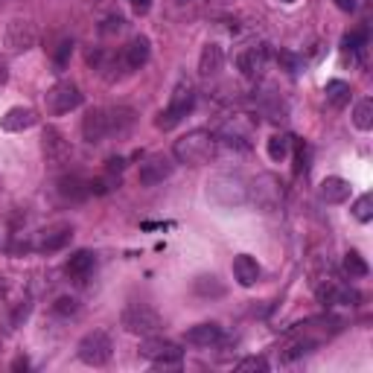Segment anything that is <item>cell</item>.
<instances>
[{
    "instance_id": "obj_1",
    "label": "cell",
    "mask_w": 373,
    "mask_h": 373,
    "mask_svg": "<svg viewBox=\"0 0 373 373\" xmlns=\"http://www.w3.org/2000/svg\"><path fill=\"white\" fill-rule=\"evenodd\" d=\"M248 186H251V178L242 175L239 169L216 172L207 181V195L219 207H242V204H248Z\"/></svg>"
},
{
    "instance_id": "obj_2",
    "label": "cell",
    "mask_w": 373,
    "mask_h": 373,
    "mask_svg": "<svg viewBox=\"0 0 373 373\" xmlns=\"http://www.w3.org/2000/svg\"><path fill=\"white\" fill-rule=\"evenodd\" d=\"M216 134L207 131V129H195V131H186L181 140H175V160L186 167H202L207 160H213L216 155Z\"/></svg>"
},
{
    "instance_id": "obj_3",
    "label": "cell",
    "mask_w": 373,
    "mask_h": 373,
    "mask_svg": "<svg viewBox=\"0 0 373 373\" xmlns=\"http://www.w3.org/2000/svg\"><path fill=\"white\" fill-rule=\"evenodd\" d=\"M195 108V91L190 88L186 82H181L175 91H172V96H169V105L160 111L158 114V120H155V126L160 129V131H172L178 126V122L190 114V111Z\"/></svg>"
},
{
    "instance_id": "obj_4",
    "label": "cell",
    "mask_w": 373,
    "mask_h": 373,
    "mask_svg": "<svg viewBox=\"0 0 373 373\" xmlns=\"http://www.w3.org/2000/svg\"><path fill=\"white\" fill-rule=\"evenodd\" d=\"M111 353H114V341L105 330H91L82 335V341L76 344V356L79 362L91 365V367H103L111 362Z\"/></svg>"
},
{
    "instance_id": "obj_5",
    "label": "cell",
    "mask_w": 373,
    "mask_h": 373,
    "mask_svg": "<svg viewBox=\"0 0 373 373\" xmlns=\"http://www.w3.org/2000/svg\"><path fill=\"white\" fill-rule=\"evenodd\" d=\"M120 324L126 332L131 335H155L160 327H164V321H160L158 315V309H152L149 303H129L126 309H122V315H120Z\"/></svg>"
},
{
    "instance_id": "obj_6",
    "label": "cell",
    "mask_w": 373,
    "mask_h": 373,
    "mask_svg": "<svg viewBox=\"0 0 373 373\" xmlns=\"http://www.w3.org/2000/svg\"><path fill=\"white\" fill-rule=\"evenodd\" d=\"M140 356L149 359V362L158 365V367H175V365L184 362V350L175 341L152 339V335H146V339L140 341Z\"/></svg>"
},
{
    "instance_id": "obj_7",
    "label": "cell",
    "mask_w": 373,
    "mask_h": 373,
    "mask_svg": "<svg viewBox=\"0 0 373 373\" xmlns=\"http://www.w3.org/2000/svg\"><path fill=\"white\" fill-rule=\"evenodd\" d=\"M3 41L12 53H27V50H32L35 41H39V30H35V23L27 21V18H12L6 23Z\"/></svg>"
},
{
    "instance_id": "obj_8",
    "label": "cell",
    "mask_w": 373,
    "mask_h": 373,
    "mask_svg": "<svg viewBox=\"0 0 373 373\" xmlns=\"http://www.w3.org/2000/svg\"><path fill=\"white\" fill-rule=\"evenodd\" d=\"M82 105V94L73 82H58L53 88L47 91V111L50 114H70V111H76Z\"/></svg>"
},
{
    "instance_id": "obj_9",
    "label": "cell",
    "mask_w": 373,
    "mask_h": 373,
    "mask_svg": "<svg viewBox=\"0 0 373 373\" xmlns=\"http://www.w3.org/2000/svg\"><path fill=\"white\" fill-rule=\"evenodd\" d=\"M236 67H239V73H242L245 79L257 82L266 73V67H268V44H251V47H245L242 53L236 56Z\"/></svg>"
},
{
    "instance_id": "obj_10",
    "label": "cell",
    "mask_w": 373,
    "mask_h": 373,
    "mask_svg": "<svg viewBox=\"0 0 373 373\" xmlns=\"http://www.w3.org/2000/svg\"><path fill=\"white\" fill-rule=\"evenodd\" d=\"M248 202H254L263 210H275L280 204V186L271 175H259L251 178V186H248Z\"/></svg>"
},
{
    "instance_id": "obj_11",
    "label": "cell",
    "mask_w": 373,
    "mask_h": 373,
    "mask_svg": "<svg viewBox=\"0 0 373 373\" xmlns=\"http://www.w3.org/2000/svg\"><path fill=\"white\" fill-rule=\"evenodd\" d=\"M44 143V158H47V164L50 167H61V164H67L70 160V143L65 140V134H61L58 129H47L44 131V138H41Z\"/></svg>"
},
{
    "instance_id": "obj_12",
    "label": "cell",
    "mask_w": 373,
    "mask_h": 373,
    "mask_svg": "<svg viewBox=\"0 0 373 373\" xmlns=\"http://www.w3.org/2000/svg\"><path fill=\"white\" fill-rule=\"evenodd\" d=\"M82 138L88 143H105V138H111L108 131V111L105 108H91L82 120Z\"/></svg>"
},
{
    "instance_id": "obj_13",
    "label": "cell",
    "mask_w": 373,
    "mask_h": 373,
    "mask_svg": "<svg viewBox=\"0 0 373 373\" xmlns=\"http://www.w3.org/2000/svg\"><path fill=\"white\" fill-rule=\"evenodd\" d=\"M172 169H175V164H172L169 158H149L146 164H140V184L143 186H158V184H164L169 175H172Z\"/></svg>"
},
{
    "instance_id": "obj_14",
    "label": "cell",
    "mask_w": 373,
    "mask_h": 373,
    "mask_svg": "<svg viewBox=\"0 0 373 373\" xmlns=\"http://www.w3.org/2000/svg\"><path fill=\"white\" fill-rule=\"evenodd\" d=\"M35 122H39V114H35L32 108L15 105V108H9L6 114H3V120H0V129L15 134V131H27V129H32Z\"/></svg>"
},
{
    "instance_id": "obj_15",
    "label": "cell",
    "mask_w": 373,
    "mask_h": 373,
    "mask_svg": "<svg viewBox=\"0 0 373 373\" xmlns=\"http://www.w3.org/2000/svg\"><path fill=\"white\" fill-rule=\"evenodd\" d=\"M318 195H321V202H327V204H344L347 198H350V181H344L339 175H330V178L321 181Z\"/></svg>"
},
{
    "instance_id": "obj_16",
    "label": "cell",
    "mask_w": 373,
    "mask_h": 373,
    "mask_svg": "<svg viewBox=\"0 0 373 373\" xmlns=\"http://www.w3.org/2000/svg\"><path fill=\"white\" fill-rule=\"evenodd\" d=\"M222 65H225V50H222L219 44H204L202 56H198V76L202 79L216 76V73L222 70Z\"/></svg>"
},
{
    "instance_id": "obj_17",
    "label": "cell",
    "mask_w": 373,
    "mask_h": 373,
    "mask_svg": "<svg viewBox=\"0 0 373 373\" xmlns=\"http://www.w3.org/2000/svg\"><path fill=\"white\" fill-rule=\"evenodd\" d=\"M149 56H152V47H149V39L146 35H138V39H131L129 47H126V53H122V61H126V67L129 70H140Z\"/></svg>"
},
{
    "instance_id": "obj_18",
    "label": "cell",
    "mask_w": 373,
    "mask_h": 373,
    "mask_svg": "<svg viewBox=\"0 0 373 373\" xmlns=\"http://www.w3.org/2000/svg\"><path fill=\"white\" fill-rule=\"evenodd\" d=\"M222 341V327L219 324H195L186 330V344H193V347H213Z\"/></svg>"
},
{
    "instance_id": "obj_19",
    "label": "cell",
    "mask_w": 373,
    "mask_h": 373,
    "mask_svg": "<svg viewBox=\"0 0 373 373\" xmlns=\"http://www.w3.org/2000/svg\"><path fill=\"white\" fill-rule=\"evenodd\" d=\"M233 277H236V283L248 289V286H254L259 280V263L251 254H239L233 259Z\"/></svg>"
},
{
    "instance_id": "obj_20",
    "label": "cell",
    "mask_w": 373,
    "mask_h": 373,
    "mask_svg": "<svg viewBox=\"0 0 373 373\" xmlns=\"http://www.w3.org/2000/svg\"><path fill=\"white\" fill-rule=\"evenodd\" d=\"M108 111V131L111 138H122L131 126H134V111L126 105H117V108H105Z\"/></svg>"
},
{
    "instance_id": "obj_21",
    "label": "cell",
    "mask_w": 373,
    "mask_h": 373,
    "mask_svg": "<svg viewBox=\"0 0 373 373\" xmlns=\"http://www.w3.org/2000/svg\"><path fill=\"white\" fill-rule=\"evenodd\" d=\"M94 266H96V257L91 251H76L67 259V275L76 283H85V277L94 271Z\"/></svg>"
},
{
    "instance_id": "obj_22",
    "label": "cell",
    "mask_w": 373,
    "mask_h": 373,
    "mask_svg": "<svg viewBox=\"0 0 373 373\" xmlns=\"http://www.w3.org/2000/svg\"><path fill=\"white\" fill-rule=\"evenodd\" d=\"M318 297H321V301H324L327 306H335V303L353 306V303H359V292L347 289V286H335V283H330L327 289H318Z\"/></svg>"
},
{
    "instance_id": "obj_23",
    "label": "cell",
    "mask_w": 373,
    "mask_h": 373,
    "mask_svg": "<svg viewBox=\"0 0 373 373\" xmlns=\"http://www.w3.org/2000/svg\"><path fill=\"white\" fill-rule=\"evenodd\" d=\"M58 193H61V198H67V202H85V198L91 195V186L79 175H65L58 181Z\"/></svg>"
},
{
    "instance_id": "obj_24",
    "label": "cell",
    "mask_w": 373,
    "mask_h": 373,
    "mask_svg": "<svg viewBox=\"0 0 373 373\" xmlns=\"http://www.w3.org/2000/svg\"><path fill=\"white\" fill-rule=\"evenodd\" d=\"M193 292L198 297H222L225 295V283H222L216 275H202V277H195Z\"/></svg>"
},
{
    "instance_id": "obj_25",
    "label": "cell",
    "mask_w": 373,
    "mask_h": 373,
    "mask_svg": "<svg viewBox=\"0 0 373 373\" xmlns=\"http://www.w3.org/2000/svg\"><path fill=\"white\" fill-rule=\"evenodd\" d=\"M315 347H318V341H312V339H297V341H292V344L280 353V362H283V365L297 362V359H303V356L312 353Z\"/></svg>"
},
{
    "instance_id": "obj_26",
    "label": "cell",
    "mask_w": 373,
    "mask_h": 373,
    "mask_svg": "<svg viewBox=\"0 0 373 373\" xmlns=\"http://www.w3.org/2000/svg\"><path fill=\"white\" fill-rule=\"evenodd\" d=\"M327 103L335 105V108H344L350 103V85L344 79H330L327 82Z\"/></svg>"
},
{
    "instance_id": "obj_27",
    "label": "cell",
    "mask_w": 373,
    "mask_h": 373,
    "mask_svg": "<svg viewBox=\"0 0 373 373\" xmlns=\"http://www.w3.org/2000/svg\"><path fill=\"white\" fill-rule=\"evenodd\" d=\"M353 126L370 131L373 129V99H359L356 108H353Z\"/></svg>"
},
{
    "instance_id": "obj_28",
    "label": "cell",
    "mask_w": 373,
    "mask_h": 373,
    "mask_svg": "<svg viewBox=\"0 0 373 373\" xmlns=\"http://www.w3.org/2000/svg\"><path fill=\"white\" fill-rule=\"evenodd\" d=\"M73 239V231L70 228H56V231H50L44 239H41V248L44 251H61L67 242Z\"/></svg>"
},
{
    "instance_id": "obj_29",
    "label": "cell",
    "mask_w": 373,
    "mask_h": 373,
    "mask_svg": "<svg viewBox=\"0 0 373 373\" xmlns=\"http://www.w3.org/2000/svg\"><path fill=\"white\" fill-rule=\"evenodd\" d=\"M289 149H292V140L286 138V134H275V138H268V158L280 164V160L289 158Z\"/></svg>"
},
{
    "instance_id": "obj_30",
    "label": "cell",
    "mask_w": 373,
    "mask_h": 373,
    "mask_svg": "<svg viewBox=\"0 0 373 373\" xmlns=\"http://www.w3.org/2000/svg\"><path fill=\"white\" fill-rule=\"evenodd\" d=\"M344 271H347L350 277H367V271H370V268H367V263L362 259V254L350 251V254L344 257Z\"/></svg>"
},
{
    "instance_id": "obj_31",
    "label": "cell",
    "mask_w": 373,
    "mask_h": 373,
    "mask_svg": "<svg viewBox=\"0 0 373 373\" xmlns=\"http://www.w3.org/2000/svg\"><path fill=\"white\" fill-rule=\"evenodd\" d=\"M53 312L61 315V318H73L79 312V301H76V297H70V295H61V297H56Z\"/></svg>"
},
{
    "instance_id": "obj_32",
    "label": "cell",
    "mask_w": 373,
    "mask_h": 373,
    "mask_svg": "<svg viewBox=\"0 0 373 373\" xmlns=\"http://www.w3.org/2000/svg\"><path fill=\"white\" fill-rule=\"evenodd\" d=\"M353 216H356L359 222H370V219H373V195H370V193H365V195L356 198Z\"/></svg>"
},
{
    "instance_id": "obj_33",
    "label": "cell",
    "mask_w": 373,
    "mask_h": 373,
    "mask_svg": "<svg viewBox=\"0 0 373 373\" xmlns=\"http://www.w3.org/2000/svg\"><path fill=\"white\" fill-rule=\"evenodd\" d=\"M236 370H239V373H266L268 362L263 356H248V359H242V362L236 365Z\"/></svg>"
},
{
    "instance_id": "obj_34",
    "label": "cell",
    "mask_w": 373,
    "mask_h": 373,
    "mask_svg": "<svg viewBox=\"0 0 373 373\" xmlns=\"http://www.w3.org/2000/svg\"><path fill=\"white\" fill-rule=\"evenodd\" d=\"M70 56H73V41H70V39H65V41L58 44V50H56V67H65Z\"/></svg>"
},
{
    "instance_id": "obj_35",
    "label": "cell",
    "mask_w": 373,
    "mask_h": 373,
    "mask_svg": "<svg viewBox=\"0 0 373 373\" xmlns=\"http://www.w3.org/2000/svg\"><path fill=\"white\" fill-rule=\"evenodd\" d=\"M295 160H297V164H295L297 175H301V172H306V146H303V143L295 146Z\"/></svg>"
},
{
    "instance_id": "obj_36",
    "label": "cell",
    "mask_w": 373,
    "mask_h": 373,
    "mask_svg": "<svg viewBox=\"0 0 373 373\" xmlns=\"http://www.w3.org/2000/svg\"><path fill=\"white\" fill-rule=\"evenodd\" d=\"M122 23H126L122 18H108V21L103 23V32H105V35H108V32H120V30H122Z\"/></svg>"
},
{
    "instance_id": "obj_37",
    "label": "cell",
    "mask_w": 373,
    "mask_h": 373,
    "mask_svg": "<svg viewBox=\"0 0 373 373\" xmlns=\"http://www.w3.org/2000/svg\"><path fill=\"white\" fill-rule=\"evenodd\" d=\"M129 3H131V9L138 12V15H146V12L152 9V0H129Z\"/></svg>"
},
{
    "instance_id": "obj_38",
    "label": "cell",
    "mask_w": 373,
    "mask_h": 373,
    "mask_svg": "<svg viewBox=\"0 0 373 373\" xmlns=\"http://www.w3.org/2000/svg\"><path fill=\"white\" fill-rule=\"evenodd\" d=\"M9 82V58L6 56H0V88Z\"/></svg>"
},
{
    "instance_id": "obj_39",
    "label": "cell",
    "mask_w": 373,
    "mask_h": 373,
    "mask_svg": "<svg viewBox=\"0 0 373 373\" xmlns=\"http://www.w3.org/2000/svg\"><path fill=\"white\" fill-rule=\"evenodd\" d=\"M280 61L286 67H289V73H297V58L292 56V53H280Z\"/></svg>"
},
{
    "instance_id": "obj_40",
    "label": "cell",
    "mask_w": 373,
    "mask_h": 373,
    "mask_svg": "<svg viewBox=\"0 0 373 373\" xmlns=\"http://www.w3.org/2000/svg\"><path fill=\"white\" fill-rule=\"evenodd\" d=\"M335 6H339L341 12H353L356 9V0H335Z\"/></svg>"
},
{
    "instance_id": "obj_41",
    "label": "cell",
    "mask_w": 373,
    "mask_h": 373,
    "mask_svg": "<svg viewBox=\"0 0 373 373\" xmlns=\"http://www.w3.org/2000/svg\"><path fill=\"white\" fill-rule=\"evenodd\" d=\"M122 164H126L122 158H111V160H108V169H111V172H120V169H122Z\"/></svg>"
},
{
    "instance_id": "obj_42",
    "label": "cell",
    "mask_w": 373,
    "mask_h": 373,
    "mask_svg": "<svg viewBox=\"0 0 373 373\" xmlns=\"http://www.w3.org/2000/svg\"><path fill=\"white\" fill-rule=\"evenodd\" d=\"M27 367H30V362H27L23 356H18L15 362H12V370H27Z\"/></svg>"
},
{
    "instance_id": "obj_43",
    "label": "cell",
    "mask_w": 373,
    "mask_h": 373,
    "mask_svg": "<svg viewBox=\"0 0 373 373\" xmlns=\"http://www.w3.org/2000/svg\"><path fill=\"white\" fill-rule=\"evenodd\" d=\"M0 193H3V178H0Z\"/></svg>"
},
{
    "instance_id": "obj_44",
    "label": "cell",
    "mask_w": 373,
    "mask_h": 373,
    "mask_svg": "<svg viewBox=\"0 0 373 373\" xmlns=\"http://www.w3.org/2000/svg\"><path fill=\"white\" fill-rule=\"evenodd\" d=\"M283 3H295V0H283Z\"/></svg>"
}]
</instances>
